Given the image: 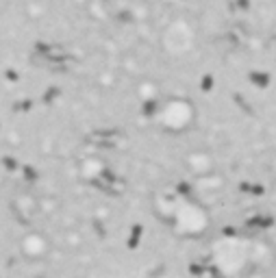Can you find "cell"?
I'll use <instances>...</instances> for the list:
<instances>
[{
  "label": "cell",
  "mask_w": 276,
  "mask_h": 278,
  "mask_svg": "<svg viewBox=\"0 0 276 278\" xmlns=\"http://www.w3.org/2000/svg\"><path fill=\"white\" fill-rule=\"evenodd\" d=\"M148 122L161 135L185 137L198 126V109L185 96H168L154 102L148 113Z\"/></svg>",
  "instance_id": "obj_2"
},
{
  "label": "cell",
  "mask_w": 276,
  "mask_h": 278,
  "mask_svg": "<svg viewBox=\"0 0 276 278\" xmlns=\"http://www.w3.org/2000/svg\"><path fill=\"white\" fill-rule=\"evenodd\" d=\"M154 211L181 237H202L211 228L207 206L183 194H163L157 198Z\"/></svg>",
  "instance_id": "obj_1"
}]
</instances>
